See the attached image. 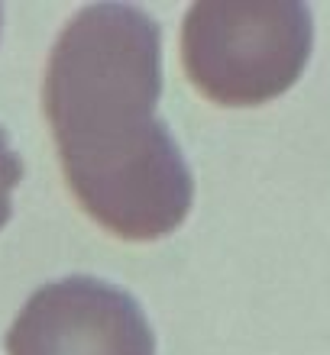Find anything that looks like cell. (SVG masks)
<instances>
[{"mask_svg":"<svg viewBox=\"0 0 330 355\" xmlns=\"http://www.w3.org/2000/svg\"><path fill=\"white\" fill-rule=\"evenodd\" d=\"M0 17H3V10H0Z\"/></svg>","mask_w":330,"mask_h":355,"instance_id":"5","label":"cell"},{"mask_svg":"<svg viewBox=\"0 0 330 355\" xmlns=\"http://www.w3.org/2000/svg\"><path fill=\"white\" fill-rule=\"evenodd\" d=\"M10 355H156L142 307L107 281L72 275L33 294L7 333Z\"/></svg>","mask_w":330,"mask_h":355,"instance_id":"3","label":"cell"},{"mask_svg":"<svg viewBox=\"0 0 330 355\" xmlns=\"http://www.w3.org/2000/svg\"><path fill=\"white\" fill-rule=\"evenodd\" d=\"M311 46V10L295 0H204L181 26L191 85L224 107L275 101L302 78Z\"/></svg>","mask_w":330,"mask_h":355,"instance_id":"2","label":"cell"},{"mask_svg":"<svg viewBox=\"0 0 330 355\" xmlns=\"http://www.w3.org/2000/svg\"><path fill=\"white\" fill-rule=\"evenodd\" d=\"M162 33L140 7L78 10L52 46L42 110L62 175L85 214L107 233L152 243L175 233L195 200V181L165 120Z\"/></svg>","mask_w":330,"mask_h":355,"instance_id":"1","label":"cell"},{"mask_svg":"<svg viewBox=\"0 0 330 355\" xmlns=\"http://www.w3.org/2000/svg\"><path fill=\"white\" fill-rule=\"evenodd\" d=\"M23 181V159L10 146L7 132L0 130V230L13 216V191Z\"/></svg>","mask_w":330,"mask_h":355,"instance_id":"4","label":"cell"}]
</instances>
